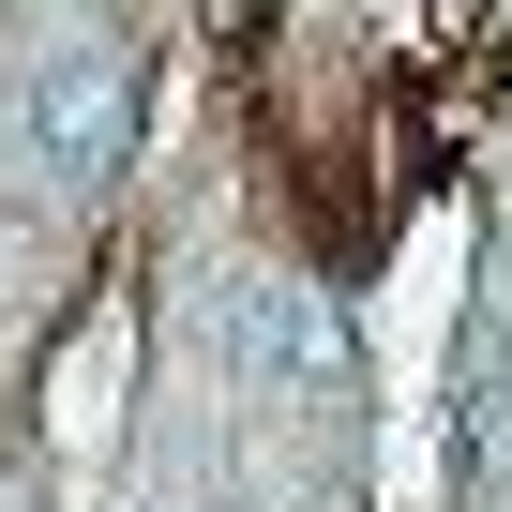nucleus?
<instances>
[{"label":"nucleus","instance_id":"f257e3e1","mask_svg":"<svg viewBox=\"0 0 512 512\" xmlns=\"http://www.w3.org/2000/svg\"><path fill=\"white\" fill-rule=\"evenodd\" d=\"M211 362H226L241 407H332V392H347V332H332V302L287 287V272H226V287H211Z\"/></svg>","mask_w":512,"mask_h":512},{"label":"nucleus","instance_id":"f03ea898","mask_svg":"<svg viewBox=\"0 0 512 512\" xmlns=\"http://www.w3.org/2000/svg\"><path fill=\"white\" fill-rule=\"evenodd\" d=\"M16 121H31V166L106 181V166L136 151V46H106V31L46 46V61H31V91H16Z\"/></svg>","mask_w":512,"mask_h":512},{"label":"nucleus","instance_id":"7ed1b4c3","mask_svg":"<svg viewBox=\"0 0 512 512\" xmlns=\"http://www.w3.org/2000/svg\"><path fill=\"white\" fill-rule=\"evenodd\" d=\"M467 482L482 497H512V362L482 377V407H467Z\"/></svg>","mask_w":512,"mask_h":512}]
</instances>
